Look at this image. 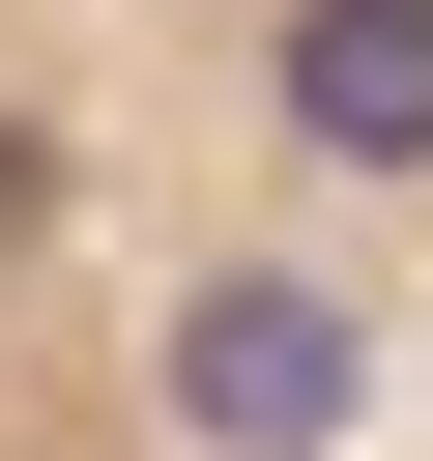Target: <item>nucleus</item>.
Segmentation results:
<instances>
[{
  "instance_id": "obj_2",
  "label": "nucleus",
  "mask_w": 433,
  "mask_h": 461,
  "mask_svg": "<svg viewBox=\"0 0 433 461\" xmlns=\"http://www.w3.org/2000/svg\"><path fill=\"white\" fill-rule=\"evenodd\" d=\"M375 461H433V403H404V432H375Z\"/></svg>"
},
{
  "instance_id": "obj_1",
  "label": "nucleus",
  "mask_w": 433,
  "mask_h": 461,
  "mask_svg": "<svg viewBox=\"0 0 433 461\" xmlns=\"http://www.w3.org/2000/svg\"><path fill=\"white\" fill-rule=\"evenodd\" d=\"M433 403V0H0V461H375Z\"/></svg>"
}]
</instances>
